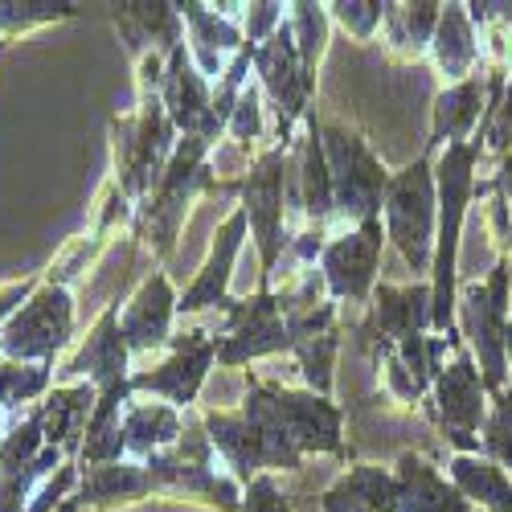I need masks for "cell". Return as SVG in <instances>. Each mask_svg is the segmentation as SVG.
Wrapping results in <instances>:
<instances>
[{"label":"cell","mask_w":512,"mask_h":512,"mask_svg":"<svg viewBox=\"0 0 512 512\" xmlns=\"http://www.w3.org/2000/svg\"><path fill=\"white\" fill-rule=\"evenodd\" d=\"M160 74H164V58L156 54L140 58L136 62V111L111 119V160H115L111 185L132 201V209H140L156 193L168 160H173L181 144L173 119H168L160 103Z\"/></svg>","instance_id":"1"},{"label":"cell","mask_w":512,"mask_h":512,"mask_svg":"<svg viewBox=\"0 0 512 512\" xmlns=\"http://www.w3.org/2000/svg\"><path fill=\"white\" fill-rule=\"evenodd\" d=\"M287 156L291 148L283 144H271L267 152H259L250 160L246 177L242 181H218L213 193L226 197L234 193L238 197V209L246 213V226H250V238L259 246V291H271L275 287V275H279V263L291 246L287 238Z\"/></svg>","instance_id":"2"},{"label":"cell","mask_w":512,"mask_h":512,"mask_svg":"<svg viewBox=\"0 0 512 512\" xmlns=\"http://www.w3.org/2000/svg\"><path fill=\"white\" fill-rule=\"evenodd\" d=\"M381 226H386V242H394L414 279L431 283L435 230H439V189H435L431 152H418L406 168L390 173L386 201H381Z\"/></svg>","instance_id":"3"},{"label":"cell","mask_w":512,"mask_h":512,"mask_svg":"<svg viewBox=\"0 0 512 512\" xmlns=\"http://www.w3.org/2000/svg\"><path fill=\"white\" fill-rule=\"evenodd\" d=\"M209 152H213L209 140L185 136V140L177 144L173 160H168L156 193L136 209L132 234L152 246L156 259H168V254H173L189 205H193L201 193H213V185H218V181H213V168H209Z\"/></svg>","instance_id":"4"},{"label":"cell","mask_w":512,"mask_h":512,"mask_svg":"<svg viewBox=\"0 0 512 512\" xmlns=\"http://www.w3.org/2000/svg\"><path fill=\"white\" fill-rule=\"evenodd\" d=\"M508 308H512V259L508 254H500L496 267L484 279L459 283V304H455L459 336L480 365L488 398L508 386V361H504V332L512 320Z\"/></svg>","instance_id":"5"},{"label":"cell","mask_w":512,"mask_h":512,"mask_svg":"<svg viewBox=\"0 0 512 512\" xmlns=\"http://www.w3.org/2000/svg\"><path fill=\"white\" fill-rule=\"evenodd\" d=\"M320 140H324V156H328V177H332V222L345 226H361L381 218V201H386V185H390V168L373 156V148L349 132V127L336 123H320Z\"/></svg>","instance_id":"6"},{"label":"cell","mask_w":512,"mask_h":512,"mask_svg":"<svg viewBox=\"0 0 512 512\" xmlns=\"http://www.w3.org/2000/svg\"><path fill=\"white\" fill-rule=\"evenodd\" d=\"M74 336V295L70 283L41 275L37 291L21 304V312L0 324V357L17 365H54Z\"/></svg>","instance_id":"7"},{"label":"cell","mask_w":512,"mask_h":512,"mask_svg":"<svg viewBox=\"0 0 512 512\" xmlns=\"http://www.w3.org/2000/svg\"><path fill=\"white\" fill-rule=\"evenodd\" d=\"M250 66L259 74L263 99H271V107H275V144L291 148L295 127L308 119V103L316 95V70L304 66L287 17L263 46H250Z\"/></svg>","instance_id":"8"},{"label":"cell","mask_w":512,"mask_h":512,"mask_svg":"<svg viewBox=\"0 0 512 512\" xmlns=\"http://www.w3.org/2000/svg\"><path fill=\"white\" fill-rule=\"evenodd\" d=\"M422 410L431 414L439 435L451 443V455H480V431L488 418V386L480 377L476 357L467 353V345L451 353V361L435 377L431 394H426Z\"/></svg>","instance_id":"9"},{"label":"cell","mask_w":512,"mask_h":512,"mask_svg":"<svg viewBox=\"0 0 512 512\" xmlns=\"http://www.w3.org/2000/svg\"><path fill=\"white\" fill-rule=\"evenodd\" d=\"M222 328L213 332L218 345V365L222 369H242L259 357L291 353V328H287V308L283 291H254L246 300H230L222 312Z\"/></svg>","instance_id":"10"},{"label":"cell","mask_w":512,"mask_h":512,"mask_svg":"<svg viewBox=\"0 0 512 512\" xmlns=\"http://www.w3.org/2000/svg\"><path fill=\"white\" fill-rule=\"evenodd\" d=\"M62 463V451L46 447V426H41V402H33L13 431L0 439V512H25L33 500V484H46Z\"/></svg>","instance_id":"11"},{"label":"cell","mask_w":512,"mask_h":512,"mask_svg":"<svg viewBox=\"0 0 512 512\" xmlns=\"http://www.w3.org/2000/svg\"><path fill=\"white\" fill-rule=\"evenodd\" d=\"M218 365V345H213L209 328H189L168 340V357L152 369L132 373V394H148L156 402H168L177 410H193V402L205 390L209 369Z\"/></svg>","instance_id":"12"},{"label":"cell","mask_w":512,"mask_h":512,"mask_svg":"<svg viewBox=\"0 0 512 512\" xmlns=\"http://www.w3.org/2000/svg\"><path fill=\"white\" fill-rule=\"evenodd\" d=\"M381 246H386L381 218L349 226L345 234H328L316 267H320V279L332 304H369V295L377 287Z\"/></svg>","instance_id":"13"},{"label":"cell","mask_w":512,"mask_h":512,"mask_svg":"<svg viewBox=\"0 0 512 512\" xmlns=\"http://www.w3.org/2000/svg\"><path fill=\"white\" fill-rule=\"evenodd\" d=\"M422 332H435L431 328V283L414 279V283H377L369 304H365V320L357 324L361 345L381 357L398 349L402 340L422 336Z\"/></svg>","instance_id":"14"},{"label":"cell","mask_w":512,"mask_h":512,"mask_svg":"<svg viewBox=\"0 0 512 512\" xmlns=\"http://www.w3.org/2000/svg\"><path fill=\"white\" fill-rule=\"evenodd\" d=\"M160 103L168 111V119H173L177 136H197V140H209L218 144L226 132L218 115H213V82L197 70L189 46L173 50L164 58V74H160Z\"/></svg>","instance_id":"15"},{"label":"cell","mask_w":512,"mask_h":512,"mask_svg":"<svg viewBox=\"0 0 512 512\" xmlns=\"http://www.w3.org/2000/svg\"><path fill=\"white\" fill-rule=\"evenodd\" d=\"M271 398L283 418V431L291 435L300 455H336V459L349 455L345 410L332 398H320L312 390H291V386H279V381H271Z\"/></svg>","instance_id":"16"},{"label":"cell","mask_w":512,"mask_h":512,"mask_svg":"<svg viewBox=\"0 0 512 512\" xmlns=\"http://www.w3.org/2000/svg\"><path fill=\"white\" fill-rule=\"evenodd\" d=\"M250 238V226H246V213L234 209L230 218L213 230V242H209V254H205V263L201 271L193 275V283L181 291V300H177V316H197L205 308L213 312H226L230 308V279H234V267H238V254Z\"/></svg>","instance_id":"17"},{"label":"cell","mask_w":512,"mask_h":512,"mask_svg":"<svg viewBox=\"0 0 512 512\" xmlns=\"http://www.w3.org/2000/svg\"><path fill=\"white\" fill-rule=\"evenodd\" d=\"M132 373H136L132 353H127L123 332H119V304H107L103 316L87 332V345L58 365V381H91L99 394L132 381Z\"/></svg>","instance_id":"18"},{"label":"cell","mask_w":512,"mask_h":512,"mask_svg":"<svg viewBox=\"0 0 512 512\" xmlns=\"http://www.w3.org/2000/svg\"><path fill=\"white\" fill-rule=\"evenodd\" d=\"M177 300L181 295L173 291V279L164 271H152L136 291L132 300L123 304L119 312V332H123V345L132 357L164 349L173 340V324H177Z\"/></svg>","instance_id":"19"},{"label":"cell","mask_w":512,"mask_h":512,"mask_svg":"<svg viewBox=\"0 0 512 512\" xmlns=\"http://www.w3.org/2000/svg\"><path fill=\"white\" fill-rule=\"evenodd\" d=\"M181 21H185V33H189V54L197 62V70L218 82L226 74V66L234 62V54H242L246 37H242V25H238V13L242 5H222V9H209L201 0H181Z\"/></svg>","instance_id":"20"},{"label":"cell","mask_w":512,"mask_h":512,"mask_svg":"<svg viewBox=\"0 0 512 512\" xmlns=\"http://www.w3.org/2000/svg\"><path fill=\"white\" fill-rule=\"evenodd\" d=\"M484 115H488V74H472L455 82V87H443L435 95V107H431V136H426V148L422 152H443L447 144H472L484 127Z\"/></svg>","instance_id":"21"},{"label":"cell","mask_w":512,"mask_h":512,"mask_svg":"<svg viewBox=\"0 0 512 512\" xmlns=\"http://www.w3.org/2000/svg\"><path fill=\"white\" fill-rule=\"evenodd\" d=\"M115 29L136 62L140 58H168L185 46V21L181 9L168 0H132V5L115 9Z\"/></svg>","instance_id":"22"},{"label":"cell","mask_w":512,"mask_h":512,"mask_svg":"<svg viewBox=\"0 0 512 512\" xmlns=\"http://www.w3.org/2000/svg\"><path fill=\"white\" fill-rule=\"evenodd\" d=\"M99 390L91 381H54V390L41 398V426H46V447L62 451L70 463H78L87 422L95 414Z\"/></svg>","instance_id":"23"},{"label":"cell","mask_w":512,"mask_h":512,"mask_svg":"<svg viewBox=\"0 0 512 512\" xmlns=\"http://www.w3.org/2000/svg\"><path fill=\"white\" fill-rule=\"evenodd\" d=\"M201 426L209 435V447L213 455L222 459L226 472L246 488L250 480L267 476V459H263V439L259 431L246 422L242 410H201Z\"/></svg>","instance_id":"24"},{"label":"cell","mask_w":512,"mask_h":512,"mask_svg":"<svg viewBox=\"0 0 512 512\" xmlns=\"http://www.w3.org/2000/svg\"><path fill=\"white\" fill-rule=\"evenodd\" d=\"M431 58L435 70L443 78V87H455V82L472 78L484 70V29L472 21L467 5H443L435 41H431Z\"/></svg>","instance_id":"25"},{"label":"cell","mask_w":512,"mask_h":512,"mask_svg":"<svg viewBox=\"0 0 512 512\" xmlns=\"http://www.w3.org/2000/svg\"><path fill=\"white\" fill-rule=\"evenodd\" d=\"M394 480H398V512H476L472 500L422 451H402L394 459Z\"/></svg>","instance_id":"26"},{"label":"cell","mask_w":512,"mask_h":512,"mask_svg":"<svg viewBox=\"0 0 512 512\" xmlns=\"http://www.w3.org/2000/svg\"><path fill=\"white\" fill-rule=\"evenodd\" d=\"M189 410H177L156 398H132L123 410V443L127 459H152L160 451H173L185 439Z\"/></svg>","instance_id":"27"},{"label":"cell","mask_w":512,"mask_h":512,"mask_svg":"<svg viewBox=\"0 0 512 512\" xmlns=\"http://www.w3.org/2000/svg\"><path fill=\"white\" fill-rule=\"evenodd\" d=\"M324 512H398V480L394 467L381 463H353L349 472H340L324 496Z\"/></svg>","instance_id":"28"},{"label":"cell","mask_w":512,"mask_h":512,"mask_svg":"<svg viewBox=\"0 0 512 512\" xmlns=\"http://www.w3.org/2000/svg\"><path fill=\"white\" fill-rule=\"evenodd\" d=\"M238 410L246 414V422H250L254 431H259V439H263L267 476H275V472H300V467H304V455L295 451L291 435L283 431V418H279L275 398H271V381L250 377V381H246V398H242Z\"/></svg>","instance_id":"29"},{"label":"cell","mask_w":512,"mask_h":512,"mask_svg":"<svg viewBox=\"0 0 512 512\" xmlns=\"http://www.w3.org/2000/svg\"><path fill=\"white\" fill-rule=\"evenodd\" d=\"M132 381L123 386H111L99 394L95 414L87 422V439H82L78 451V467H99V463H119L127 459V443H123V410L132 402Z\"/></svg>","instance_id":"30"},{"label":"cell","mask_w":512,"mask_h":512,"mask_svg":"<svg viewBox=\"0 0 512 512\" xmlns=\"http://www.w3.org/2000/svg\"><path fill=\"white\" fill-rule=\"evenodd\" d=\"M447 480L484 512H512V476L488 455H451Z\"/></svg>","instance_id":"31"},{"label":"cell","mask_w":512,"mask_h":512,"mask_svg":"<svg viewBox=\"0 0 512 512\" xmlns=\"http://www.w3.org/2000/svg\"><path fill=\"white\" fill-rule=\"evenodd\" d=\"M443 5L439 0H414V5H390L386 9V46L402 62H418L431 54V41L439 29Z\"/></svg>","instance_id":"32"},{"label":"cell","mask_w":512,"mask_h":512,"mask_svg":"<svg viewBox=\"0 0 512 512\" xmlns=\"http://www.w3.org/2000/svg\"><path fill=\"white\" fill-rule=\"evenodd\" d=\"M300 189H304V218H308V226L328 230V222L336 218V209H332V177H328V156H324L320 119H316V115L304 119V140H300Z\"/></svg>","instance_id":"33"},{"label":"cell","mask_w":512,"mask_h":512,"mask_svg":"<svg viewBox=\"0 0 512 512\" xmlns=\"http://www.w3.org/2000/svg\"><path fill=\"white\" fill-rule=\"evenodd\" d=\"M488 70V115L480 127L484 148L500 160L504 152H512V62L508 66H484Z\"/></svg>","instance_id":"34"},{"label":"cell","mask_w":512,"mask_h":512,"mask_svg":"<svg viewBox=\"0 0 512 512\" xmlns=\"http://www.w3.org/2000/svg\"><path fill=\"white\" fill-rule=\"evenodd\" d=\"M58 381V365H17L0 357V410H21L41 402Z\"/></svg>","instance_id":"35"},{"label":"cell","mask_w":512,"mask_h":512,"mask_svg":"<svg viewBox=\"0 0 512 512\" xmlns=\"http://www.w3.org/2000/svg\"><path fill=\"white\" fill-rule=\"evenodd\" d=\"M287 25H291L295 46H300L304 66H308V70H320V62H324V54H328V29H332L328 5L295 0V5H287Z\"/></svg>","instance_id":"36"},{"label":"cell","mask_w":512,"mask_h":512,"mask_svg":"<svg viewBox=\"0 0 512 512\" xmlns=\"http://www.w3.org/2000/svg\"><path fill=\"white\" fill-rule=\"evenodd\" d=\"M78 9L70 0H0V33L17 37L29 33L37 25H54V21H70Z\"/></svg>","instance_id":"37"},{"label":"cell","mask_w":512,"mask_h":512,"mask_svg":"<svg viewBox=\"0 0 512 512\" xmlns=\"http://www.w3.org/2000/svg\"><path fill=\"white\" fill-rule=\"evenodd\" d=\"M480 455H488L492 463H500L512 476V386H504L500 394L488 398V418L480 431Z\"/></svg>","instance_id":"38"},{"label":"cell","mask_w":512,"mask_h":512,"mask_svg":"<svg viewBox=\"0 0 512 512\" xmlns=\"http://www.w3.org/2000/svg\"><path fill=\"white\" fill-rule=\"evenodd\" d=\"M488 193H492V222L500 234V254L512 259V152H504L496 160V173L476 185V197H488Z\"/></svg>","instance_id":"39"},{"label":"cell","mask_w":512,"mask_h":512,"mask_svg":"<svg viewBox=\"0 0 512 512\" xmlns=\"http://www.w3.org/2000/svg\"><path fill=\"white\" fill-rule=\"evenodd\" d=\"M386 9L390 5H381V0H332L328 17L345 33H353L357 41H373L377 29L386 25Z\"/></svg>","instance_id":"40"},{"label":"cell","mask_w":512,"mask_h":512,"mask_svg":"<svg viewBox=\"0 0 512 512\" xmlns=\"http://www.w3.org/2000/svg\"><path fill=\"white\" fill-rule=\"evenodd\" d=\"M267 132V119H263V91H259V82H250V87L242 91L230 123H226V136L238 144V148H250L254 140H259Z\"/></svg>","instance_id":"41"},{"label":"cell","mask_w":512,"mask_h":512,"mask_svg":"<svg viewBox=\"0 0 512 512\" xmlns=\"http://www.w3.org/2000/svg\"><path fill=\"white\" fill-rule=\"evenodd\" d=\"M287 5H275V0H263V5H242V37L246 46H263V41L283 25Z\"/></svg>","instance_id":"42"},{"label":"cell","mask_w":512,"mask_h":512,"mask_svg":"<svg viewBox=\"0 0 512 512\" xmlns=\"http://www.w3.org/2000/svg\"><path fill=\"white\" fill-rule=\"evenodd\" d=\"M238 512H295L291 508V496L279 488L275 476H259L242 488V508Z\"/></svg>","instance_id":"43"},{"label":"cell","mask_w":512,"mask_h":512,"mask_svg":"<svg viewBox=\"0 0 512 512\" xmlns=\"http://www.w3.org/2000/svg\"><path fill=\"white\" fill-rule=\"evenodd\" d=\"M467 13L480 29H512V0H472Z\"/></svg>","instance_id":"44"},{"label":"cell","mask_w":512,"mask_h":512,"mask_svg":"<svg viewBox=\"0 0 512 512\" xmlns=\"http://www.w3.org/2000/svg\"><path fill=\"white\" fill-rule=\"evenodd\" d=\"M504 361H508V373H512V320H508V332H504Z\"/></svg>","instance_id":"45"},{"label":"cell","mask_w":512,"mask_h":512,"mask_svg":"<svg viewBox=\"0 0 512 512\" xmlns=\"http://www.w3.org/2000/svg\"><path fill=\"white\" fill-rule=\"evenodd\" d=\"M58 512H78V500H74V496H70V500H66V504H62V508H58Z\"/></svg>","instance_id":"46"}]
</instances>
